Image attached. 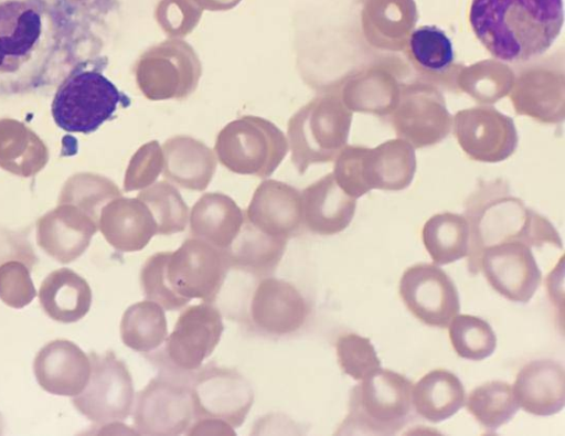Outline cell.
Masks as SVG:
<instances>
[{
  "label": "cell",
  "mask_w": 565,
  "mask_h": 436,
  "mask_svg": "<svg viewBox=\"0 0 565 436\" xmlns=\"http://www.w3.org/2000/svg\"><path fill=\"white\" fill-rule=\"evenodd\" d=\"M92 371L89 357L74 342L65 339L50 341L38 352L33 372L46 392L74 397L87 385Z\"/></svg>",
  "instance_id": "18"
},
{
  "label": "cell",
  "mask_w": 565,
  "mask_h": 436,
  "mask_svg": "<svg viewBox=\"0 0 565 436\" xmlns=\"http://www.w3.org/2000/svg\"><path fill=\"white\" fill-rule=\"evenodd\" d=\"M465 397L459 377L445 369L429 371L412 389L414 410L434 424L454 416L463 406Z\"/></svg>",
  "instance_id": "26"
},
{
  "label": "cell",
  "mask_w": 565,
  "mask_h": 436,
  "mask_svg": "<svg viewBox=\"0 0 565 436\" xmlns=\"http://www.w3.org/2000/svg\"><path fill=\"white\" fill-rule=\"evenodd\" d=\"M92 289L81 275L67 267L50 273L42 281L39 300L53 320L72 323L84 318L92 306Z\"/></svg>",
  "instance_id": "24"
},
{
  "label": "cell",
  "mask_w": 565,
  "mask_h": 436,
  "mask_svg": "<svg viewBox=\"0 0 565 436\" xmlns=\"http://www.w3.org/2000/svg\"><path fill=\"white\" fill-rule=\"evenodd\" d=\"M31 267L22 260L10 259L0 265V299L7 306L21 309L36 296Z\"/></svg>",
  "instance_id": "37"
},
{
  "label": "cell",
  "mask_w": 565,
  "mask_h": 436,
  "mask_svg": "<svg viewBox=\"0 0 565 436\" xmlns=\"http://www.w3.org/2000/svg\"><path fill=\"white\" fill-rule=\"evenodd\" d=\"M163 153L162 174L183 189L204 191L216 170V156L202 141L178 135L161 146Z\"/></svg>",
  "instance_id": "21"
},
{
  "label": "cell",
  "mask_w": 565,
  "mask_h": 436,
  "mask_svg": "<svg viewBox=\"0 0 565 436\" xmlns=\"http://www.w3.org/2000/svg\"><path fill=\"white\" fill-rule=\"evenodd\" d=\"M163 170V153L160 143L151 140L143 143L132 156L128 164L125 191L142 190L156 182Z\"/></svg>",
  "instance_id": "38"
},
{
  "label": "cell",
  "mask_w": 565,
  "mask_h": 436,
  "mask_svg": "<svg viewBox=\"0 0 565 436\" xmlns=\"http://www.w3.org/2000/svg\"><path fill=\"white\" fill-rule=\"evenodd\" d=\"M192 376L160 372L138 392L132 405L137 434L171 436L188 430L194 418L190 390Z\"/></svg>",
  "instance_id": "10"
},
{
  "label": "cell",
  "mask_w": 565,
  "mask_h": 436,
  "mask_svg": "<svg viewBox=\"0 0 565 436\" xmlns=\"http://www.w3.org/2000/svg\"><path fill=\"white\" fill-rule=\"evenodd\" d=\"M337 359L341 370L355 381H361L381 368L374 345L366 337L343 333L335 342Z\"/></svg>",
  "instance_id": "34"
},
{
  "label": "cell",
  "mask_w": 565,
  "mask_h": 436,
  "mask_svg": "<svg viewBox=\"0 0 565 436\" xmlns=\"http://www.w3.org/2000/svg\"><path fill=\"white\" fill-rule=\"evenodd\" d=\"M129 99L99 70L76 65L60 83L51 113L54 123L68 132L90 134L109 120L118 105Z\"/></svg>",
  "instance_id": "4"
},
{
  "label": "cell",
  "mask_w": 565,
  "mask_h": 436,
  "mask_svg": "<svg viewBox=\"0 0 565 436\" xmlns=\"http://www.w3.org/2000/svg\"><path fill=\"white\" fill-rule=\"evenodd\" d=\"M399 296L412 315L430 327H448L460 310L455 283L431 263L412 265L403 273Z\"/></svg>",
  "instance_id": "14"
},
{
  "label": "cell",
  "mask_w": 565,
  "mask_h": 436,
  "mask_svg": "<svg viewBox=\"0 0 565 436\" xmlns=\"http://www.w3.org/2000/svg\"><path fill=\"white\" fill-rule=\"evenodd\" d=\"M478 270H482L498 294L513 302H529L542 280L531 247L519 240L486 247L480 254Z\"/></svg>",
  "instance_id": "15"
},
{
  "label": "cell",
  "mask_w": 565,
  "mask_h": 436,
  "mask_svg": "<svg viewBox=\"0 0 565 436\" xmlns=\"http://www.w3.org/2000/svg\"><path fill=\"white\" fill-rule=\"evenodd\" d=\"M245 217L271 236H296L303 227L301 193L288 183L264 180L254 191Z\"/></svg>",
  "instance_id": "17"
},
{
  "label": "cell",
  "mask_w": 565,
  "mask_h": 436,
  "mask_svg": "<svg viewBox=\"0 0 565 436\" xmlns=\"http://www.w3.org/2000/svg\"><path fill=\"white\" fill-rule=\"evenodd\" d=\"M149 209L158 235L183 232L189 221V208L179 190L168 181H158L145 188L137 196Z\"/></svg>",
  "instance_id": "31"
},
{
  "label": "cell",
  "mask_w": 565,
  "mask_h": 436,
  "mask_svg": "<svg viewBox=\"0 0 565 436\" xmlns=\"http://www.w3.org/2000/svg\"><path fill=\"white\" fill-rule=\"evenodd\" d=\"M409 49L415 61L431 72L445 71L454 61L450 39L435 25H423L414 30L409 38Z\"/></svg>",
  "instance_id": "33"
},
{
  "label": "cell",
  "mask_w": 565,
  "mask_h": 436,
  "mask_svg": "<svg viewBox=\"0 0 565 436\" xmlns=\"http://www.w3.org/2000/svg\"><path fill=\"white\" fill-rule=\"evenodd\" d=\"M194 419L218 418L239 427L254 402L249 382L236 370L214 364L196 371L190 382Z\"/></svg>",
  "instance_id": "13"
},
{
  "label": "cell",
  "mask_w": 565,
  "mask_h": 436,
  "mask_svg": "<svg viewBox=\"0 0 565 436\" xmlns=\"http://www.w3.org/2000/svg\"><path fill=\"white\" fill-rule=\"evenodd\" d=\"M466 408L487 430L495 432L513 418L520 406L512 385L489 381L470 392Z\"/></svg>",
  "instance_id": "30"
},
{
  "label": "cell",
  "mask_w": 565,
  "mask_h": 436,
  "mask_svg": "<svg viewBox=\"0 0 565 436\" xmlns=\"http://www.w3.org/2000/svg\"><path fill=\"white\" fill-rule=\"evenodd\" d=\"M422 240L434 263L450 264L469 253V224L458 214H436L424 225Z\"/></svg>",
  "instance_id": "29"
},
{
  "label": "cell",
  "mask_w": 565,
  "mask_h": 436,
  "mask_svg": "<svg viewBox=\"0 0 565 436\" xmlns=\"http://www.w3.org/2000/svg\"><path fill=\"white\" fill-rule=\"evenodd\" d=\"M114 0H0V95L32 94L76 65L79 47Z\"/></svg>",
  "instance_id": "1"
},
{
  "label": "cell",
  "mask_w": 565,
  "mask_h": 436,
  "mask_svg": "<svg viewBox=\"0 0 565 436\" xmlns=\"http://www.w3.org/2000/svg\"><path fill=\"white\" fill-rule=\"evenodd\" d=\"M202 64L194 49L170 38L147 49L135 67L136 84L149 100L184 99L198 87Z\"/></svg>",
  "instance_id": "9"
},
{
  "label": "cell",
  "mask_w": 565,
  "mask_h": 436,
  "mask_svg": "<svg viewBox=\"0 0 565 436\" xmlns=\"http://www.w3.org/2000/svg\"><path fill=\"white\" fill-rule=\"evenodd\" d=\"M349 117L339 102L319 96L289 119L287 141L291 162L299 173L313 163L330 161L345 141Z\"/></svg>",
  "instance_id": "7"
},
{
  "label": "cell",
  "mask_w": 565,
  "mask_h": 436,
  "mask_svg": "<svg viewBox=\"0 0 565 436\" xmlns=\"http://www.w3.org/2000/svg\"><path fill=\"white\" fill-rule=\"evenodd\" d=\"M513 392L519 406L535 416H551L565 405V370L552 359L526 363L518 373Z\"/></svg>",
  "instance_id": "19"
},
{
  "label": "cell",
  "mask_w": 565,
  "mask_h": 436,
  "mask_svg": "<svg viewBox=\"0 0 565 436\" xmlns=\"http://www.w3.org/2000/svg\"><path fill=\"white\" fill-rule=\"evenodd\" d=\"M244 221L245 213L231 196L207 192L190 211V235L226 249L239 233Z\"/></svg>",
  "instance_id": "23"
},
{
  "label": "cell",
  "mask_w": 565,
  "mask_h": 436,
  "mask_svg": "<svg viewBox=\"0 0 565 436\" xmlns=\"http://www.w3.org/2000/svg\"><path fill=\"white\" fill-rule=\"evenodd\" d=\"M469 20L498 60L523 62L554 43L564 22L563 0H472Z\"/></svg>",
  "instance_id": "2"
},
{
  "label": "cell",
  "mask_w": 565,
  "mask_h": 436,
  "mask_svg": "<svg viewBox=\"0 0 565 436\" xmlns=\"http://www.w3.org/2000/svg\"><path fill=\"white\" fill-rule=\"evenodd\" d=\"M309 308L301 293L289 281L265 277L252 296L249 315L253 325L264 333L286 336L306 322Z\"/></svg>",
  "instance_id": "16"
},
{
  "label": "cell",
  "mask_w": 565,
  "mask_h": 436,
  "mask_svg": "<svg viewBox=\"0 0 565 436\" xmlns=\"http://www.w3.org/2000/svg\"><path fill=\"white\" fill-rule=\"evenodd\" d=\"M468 266L478 273L481 252L493 244L519 240L530 247L552 245L562 249L561 236L543 216L524 208L518 199H499L488 203L471 217Z\"/></svg>",
  "instance_id": "6"
},
{
  "label": "cell",
  "mask_w": 565,
  "mask_h": 436,
  "mask_svg": "<svg viewBox=\"0 0 565 436\" xmlns=\"http://www.w3.org/2000/svg\"><path fill=\"white\" fill-rule=\"evenodd\" d=\"M96 231L90 221L54 214L39 223L36 242L49 256L68 264L83 255Z\"/></svg>",
  "instance_id": "27"
},
{
  "label": "cell",
  "mask_w": 565,
  "mask_h": 436,
  "mask_svg": "<svg viewBox=\"0 0 565 436\" xmlns=\"http://www.w3.org/2000/svg\"><path fill=\"white\" fill-rule=\"evenodd\" d=\"M188 435H235L234 427L218 418H199L186 430Z\"/></svg>",
  "instance_id": "40"
},
{
  "label": "cell",
  "mask_w": 565,
  "mask_h": 436,
  "mask_svg": "<svg viewBox=\"0 0 565 436\" xmlns=\"http://www.w3.org/2000/svg\"><path fill=\"white\" fill-rule=\"evenodd\" d=\"M224 325L220 310L209 302L186 307L162 349L146 354L160 372L193 375L217 347Z\"/></svg>",
  "instance_id": "8"
},
{
  "label": "cell",
  "mask_w": 565,
  "mask_h": 436,
  "mask_svg": "<svg viewBox=\"0 0 565 436\" xmlns=\"http://www.w3.org/2000/svg\"><path fill=\"white\" fill-rule=\"evenodd\" d=\"M170 252H159L143 263L140 270V286L147 300L160 305L164 310H180L190 301L170 287L167 279V262Z\"/></svg>",
  "instance_id": "35"
},
{
  "label": "cell",
  "mask_w": 565,
  "mask_h": 436,
  "mask_svg": "<svg viewBox=\"0 0 565 436\" xmlns=\"http://www.w3.org/2000/svg\"><path fill=\"white\" fill-rule=\"evenodd\" d=\"M289 150L284 132L271 121L252 115L236 118L218 132L214 153L230 171L269 177Z\"/></svg>",
  "instance_id": "5"
},
{
  "label": "cell",
  "mask_w": 565,
  "mask_h": 436,
  "mask_svg": "<svg viewBox=\"0 0 565 436\" xmlns=\"http://www.w3.org/2000/svg\"><path fill=\"white\" fill-rule=\"evenodd\" d=\"M287 242V238L259 231L245 217L239 233L225 252L231 268L256 277H267L280 263Z\"/></svg>",
  "instance_id": "25"
},
{
  "label": "cell",
  "mask_w": 565,
  "mask_h": 436,
  "mask_svg": "<svg viewBox=\"0 0 565 436\" xmlns=\"http://www.w3.org/2000/svg\"><path fill=\"white\" fill-rule=\"evenodd\" d=\"M92 371L86 387L73 397L75 408L98 425L125 421L131 413L135 391L124 361L113 351L89 354Z\"/></svg>",
  "instance_id": "11"
},
{
  "label": "cell",
  "mask_w": 565,
  "mask_h": 436,
  "mask_svg": "<svg viewBox=\"0 0 565 436\" xmlns=\"http://www.w3.org/2000/svg\"><path fill=\"white\" fill-rule=\"evenodd\" d=\"M203 9L194 0H159L154 19L169 38L181 39L199 24Z\"/></svg>",
  "instance_id": "36"
},
{
  "label": "cell",
  "mask_w": 565,
  "mask_h": 436,
  "mask_svg": "<svg viewBox=\"0 0 565 436\" xmlns=\"http://www.w3.org/2000/svg\"><path fill=\"white\" fill-rule=\"evenodd\" d=\"M100 231L115 249L124 253L143 249L157 235V225L147 205L138 198H121L102 215Z\"/></svg>",
  "instance_id": "22"
},
{
  "label": "cell",
  "mask_w": 565,
  "mask_h": 436,
  "mask_svg": "<svg viewBox=\"0 0 565 436\" xmlns=\"http://www.w3.org/2000/svg\"><path fill=\"white\" fill-rule=\"evenodd\" d=\"M449 339L456 353L466 360L481 361L497 348L492 327L472 315H456L448 325Z\"/></svg>",
  "instance_id": "32"
},
{
  "label": "cell",
  "mask_w": 565,
  "mask_h": 436,
  "mask_svg": "<svg viewBox=\"0 0 565 436\" xmlns=\"http://www.w3.org/2000/svg\"><path fill=\"white\" fill-rule=\"evenodd\" d=\"M203 10L227 11L235 8L242 0H194Z\"/></svg>",
  "instance_id": "41"
},
{
  "label": "cell",
  "mask_w": 565,
  "mask_h": 436,
  "mask_svg": "<svg viewBox=\"0 0 565 436\" xmlns=\"http://www.w3.org/2000/svg\"><path fill=\"white\" fill-rule=\"evenodd\" d=\"M10 259H19L31 268L38 258L29 241L13 232L0 227V265Z\"/></svg>",
  "instance_id": "39"
},
{
  "label": "cell",
  "mask_w": 565,
  "mask_h": 436,
  "mask_svg": "<svg viewBox=\"0 0 565 436\" xmlns=\"http://www.w3.org/2000/svg\"><path fill=\"white\" fill-rule=\"evenodd\" d=\"M119 330L126 347L140 353H151L163 344L168 336L164 309L151 300L136 302L124 312Z\"/></svg>",
  "instance_id": "28"
},
{
  "label": "cell",
  "mask_w": 565,
  "mask_h": 436,
  "mask_svg": "<svg viewBox=\"0 0 565 436\" xmlns=\"http://www.w3.org/2000/svg\"><path fill=\"white\" fill-rule=\"evenodd\" d=\"M412 389L404 375L380 368L352 387L349 412L337 434L399 432L413 417Z\"/></svg>",
  "instance_id": "3"
},
{
  "label": "cell",
  "mask_w": 565,
  "mask_h": 436,
  "mask_svg": "<svg viewBox=\"0 0 565 436\" xmlns=\"http://www.w3.org/2000/svg\"><path fill=\"white\" fill-rule=\"evenodd\" d=\"M303 226L319 235H333L350 224L355 199L344 192L332 174L308 185L301 193Z\"/></svg>",
  "instance_id": "20"
},
{
  "label": "cell",
  "mask_w": 565,
  "mask_h": 436,
  "mask_svg": "<svg viewBox=\"0 0 565 436\" xmlns=\"http://www.w3.org/2000/svg\"><path fill=\"white\" fill-rule=\"evenodd\" d=\"M231 266L225 249L190 237L177 251L170 252L167 279L179 296L204 302L215 301Z\"/></svg>",
  "instance_id": "12"
}]
</instances>
